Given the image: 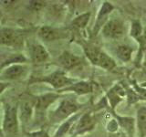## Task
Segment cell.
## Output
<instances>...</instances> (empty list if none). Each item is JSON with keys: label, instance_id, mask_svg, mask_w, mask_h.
<instances>
[{"label": "cell", "instance_id": "obj_1", "mask_svg": "<svg viewBox=\"0 0 146 137\" xmlns=\"http://www.w3.org/2000/svg\"><path fill=\"white\" fill-rule=\"evenodd\" d=\"M84 52L89 61L98 67H100L102 68L108 70H113L116 66V63L113 59L108 56L102 50H100L98 47L94 45L88 44L84 46Z\"/></svg>", "mask_w": 146, "mask_h": 137}, {"label": "cell", "instance_id": "obj_2", "mask_svg": "<svg viewBox=\"0 0 146 137\" xmlns=\"http://www.w3.org/2000/svg\"><path fill=\"white\" fill-rule=\"evenodd\" d=\"M18 109L7 104L5 107L2 131L7 135H16L18 132Z\"/></svg>", "mask_w": 146, "mask_h": 137}, {"label": "cell", "instance_id": "obj_3", "mask_svg": "<svg viewBox=\"0 0 146 137\" xmlns=\"http://www.w3.org/2000/svg\"><path fill=\"white\" fill-rule=\"evenodd\" d=\"M80 105L72 100H63L59 103L58 107L55 110L51 116V121L53 122H60L71 116L73 113L78 112Z\"/></svg>", "mask_w": 146, "mask_h": 137}, {"label": "cell", "instance_id": "obj_4", "mask_svg": "<svg viewBox=\"0 0 146 137\" xmlns=\"http://www.w3.org/2000/svg\"><path fill=\"white\" fill-rule=\"evenodd\" d=\"M38 81L47 82V83L54 87L55 89L63 90V89L67 88V87L72 85L73 83H75L76 80L74 79H70V77H68L64 71L57 70V71H54L53 73H51V74H49L48 76L42 78V79L38 80Z\"/></svg>", "mask_w": 146, "mask_h": 137}, {"label": "cell", "instance_id": "obj_5", "mask_svg": "<svg viewBox=\"0 0 146 137\" xmlns=\"http://www.w3.org/2000/svg\"><path fill=\"white\" fill-rule=\"evenodd\" d=\"M124 24L118 18L108 20L102 27V35L107 39H119L124 34Z\"/></svg>", "mask_w": 146, "mask_h": 137}, {"label": "cell", "instance_id": "obj_6", "mask_svg": "<svg viewBox=\"0 0 146 137\" xmlns=\"http://www.w3.org/2000/svg\"><path fill=\"white\" fill-rule=\"evenodd\" d=\"M27 67L23 64H13L3 68L1 71L2 80H14L24 77L27 73Z\"/></svg>", "mask_w": 146, "mask_h": 137}, {"label": "cell", "instance_id": "obj_7", "mask_svg": "<svg viewBox=\"0 0 146 137\" xmlns=\"http://www.w3.org/2000/svg\"><path fill=\"white\" fill-rule=\"evenodd\" d=\"M59 94L57 93H45L38 96L36 100V109L35 112L36 115L42 116L47 111L49 105H51L55 100L58 99Z\"/></svg>", "mask_w": 146, "mask_h": 137}, {"label": "cell", "instance_id": "obj_8", "mask_svg": "<svg viewBox=\"0 0 146 137\" xmlns=\"http://www.w3.org/2000/svg\"><path fill=\"white\" fill-rule=\"evenodd\" d=\"M36 109V102L31 99H24L21 100L18 107V117L22 123H27L34 113Z\"/></svg>", "mask_w": 146, "mask_h": 137}, {"label": "cell", "instance_id": "obj_9", "mask_svg": "<svg viewBox=\"0 0 146 137\" xmlns=\"http://www.w3.org/2000/svg\"><path fill=\"white\" fill-rule=\"evenodd\" d=\"M23 42V39L19 33H17L9 27H2L1 29V44L3 46L18 47Z\"/></svg>", "mask_w": 146, "mask_h": 137}, {"label": "cell", "instance_id": "obj_10", "mask_svg": "<svg viewBox=\"0 0 146 137\" xmlns=\"http://www.w3.org/2000/svg\"><path fill=\"white\" fill-rule=\"evenodd\" d=\"M58 62L65 70H71V68H74L80 65L82 59L81 58L76 56L75 54L68 51H64L58 58Z\"/></svg>", "mask_w": 146, "mask_h": 137}, {"label": "cell", "instance_id": "obj_11", "mask_svg": "<svg viewBox=\"0 0 146 137\" xmlns=\"http://www.w3.org/2000/svg\"><path fill=\"white\" fill-rule=\"evenodd\" d=\"M30 58L32 62L34 63H42L48 59V52L45 49L43 45L35 43L30 47Z\"/></svg>", "mask_w": 146, "mask_h": 137}, {"label": "cell", "instance_id": "obj_12", "mask_svg": "<svg viewBox=\"0 0 146 137\" xmlns=\"http://www.w3.org/2000/svg\"><path fill=\"white\" fill-rule=\"evenodd\" d=\"M95 124V121L93 117L90 113L83 114L74 126V132L76 134H81L84 132L91 130Z\"/></svg>", "mask_w": 146, "mask_h": 137}, {"label": "cell", "instance_id": "obj_13", "mask_svg": "<svg viewBox=\"0 0 146 137\" xmlns=\"http://www.w3.org/2000/svg\"><path fill=\"white\" fill-rule=\"evenodd\" d=\"M113 8H114V7L109 2H104L102 4V6L100 7V9L98 13L97 19H96L93 34H95V35L97 34V32L100 29V27H102V25L103 26L105 25V21L107 20L108 16L110 15V13L113 10Z\"/></svg>", "mask_w": 146, "mask_h": 137}, {"label": "cell", "instance_id": "obj_14", "mask_svg": "<svg viewBox=\"0 0 146 137\" xmlns=\"http://www.w3.org/2000/svg\"><path fill=\"white\" fill-rule=\"evenodd\" d=\"M60 91H73L78 95H85L92 92V84L88 81H79L60 90Z\"/></svg>", "mask_w": 146, "mask_h": 137}, {"label": "cell", "instance_id": "obj_15", "mask_svg": "<svg viewBox=\"0 0 146 137\" xmlns=\"http://www.w3.org/2000/svg\"><path fill=\"white\" fill-rule=\"evenodd\" d=\"M124 94H125L124 90L120 85H115L113 88H111L109 90L107 97L112 109L115 108L117 106V104L120 102H121L122 100L121 98L122 96H124Z\"/></svg>", "mask_w": 146, "mask_h": 137}, {"label": "cell", "instance_id": "obj_16", "mask_svg": "<svg viewBox=\"0 0 146 137\" xmlns=\"http://www.w3.org/2000/svg\"><path fill=\"white\" fill-rule=\"evenodd\" d=\"M38 35L43 41H47V42L53 41V40L59 38L58 32L55 29H53V27H48V26L41 27L40 29H38Z\"/></svg>", "mask_w": 146, "mask_h": 137}, {"label": "cell", "instance_id": "obj_17", "mask_svg": "<svg viewBox=\"0 0 146 137\" xmlns=\"http://www.w3.org/2000/svg\"><path fill=\"white\" fill-rule=\"evenodd\" d=\"M116 118L121 128L125 131L128 137H133L134 129H135L134 119L131 117H121V116H116Z\"/></svg>", "mask_w": 146, "mask_h": 137}, {"label": "cell", "instance_id": "obj_18", "mask_svg": "<svg viewBox=\"0 0 146 137\" xmlns=\"http://www.w3.org/2000/svg\"><path fill=\"white\" fill-rule=\"evenodd\" d=\"M137 126L141 137L146 136V107H141L137 112Z\"/></svg>", "mask_w": 146, "mask_h": 137}, {"label": "cell", "instance_id": "obj_19", "mask_svg": "<svg viewBox=\"0 0 146 137\" xmlns=\"http://www.w3.org/2000/svg\"><path fill=\"white\" fill-rule=\"evenodd\" d=\"M132 51H133V49L127 45H120L116 49L117 57L122 61H129L131 59Z\"/></svg>", "mask_w": 146, "mask_h": 137}, {"label": "cell", "instance_id": "obj_20", "mask_svg": "<svg viewBox=\"0 0 146 137\" xmlns=\"http://www.w3.org/2000/svg\"><path fill=\"white\" fill-rule=\"evenodd\" d=\"M90 18V13H84L81 14L79 17H75L74 19L72 20V26L76 27V29H82L86 27V26L88 25L89 20Z\"/></svg>", "mask_w": 146, "mask_h": 137}, {"label": "cell", "instance_id": "obj_21", "mask_svg": "<svg viewBox=\"0 0 146 137\" xmlns=\"http://www.w3.org/2000/svg\"><path fill=\"white\" fill-rule=\"evenodd\" d=\"M27 61L26 58L21 54H13L10 55V57L7 58L6 61H4L1 64V68H5V67L13 65V64H20Z\"/></svg>", "mask_w": 146, "mask_h": 137}, {"label": "cell", "instance_id": "obj_22", "mask_svg": "<svg viewBox=\"0 0 146 137\" xmlns=\"http://www.w3.org/2000/svg\"><path fill=\"white\" fill-rule=\"evenodd\" d=\"M79 115H75L74 117L70 118V120H67L63 124L58 128V130L57 132V134H55V137H63L66 134V132H68L70 130V128L72 126V124L74 123V121L77 120V118Z\"/></svg>", "mask_w": 146, "mask_h": 137}, {"label": "cell", "instance_id": "obj_23", "mask_svg": "<svg viewBox=\"0 0 146 137\" xmlns=\"http://www.w3.org/2000/svg\"><path fill=\"white\" fill-rule=\"evenodd\" d=\"M130 34L132 38H133L134 39H136L137 41L141 39V37L143 34V27H141L140 21L135 20V21L132 22Z\"/></svg>", "mask_w": 146, "mask_h": 137}, {"label": "cell", "instance_id": "obj_24", "mask_svg": "<svg viewBox=\"0 0 146 137\" xmlns=\"http://www.w3.org/2000/svg\"><path fill=\"white\" fill-rule=\"evenodd\" d=\"M27 137H49L48 134H47V132H45L43 130L27 132Z\"/></svg>", "mask_w": 146, "mask_h": 137}, {"label": "cell", "instance_id": "obj_25", "mask_svg": "<svg viewBox=\"0 0 146 137\" xmlns=\"http://www.w3.org/2000/svg\"><path fill=\"white\" fill-rule=\"evenodd\" d=\"M30 7L34 9V10H38V9L42 8L45 6V2L43 1H32L30 2Z\"/></svg>", "mask_w": 146, "mask_h": 137}, {"label": "cell", "instance_id": "obj_26", "mask_svg": "<svg viewBox=\"0 0 146 137\" xmlns=\"http://www.w3.org/2000/svg\"><path fill=\"white\" fill-rule=\"evenodd\" d=\"M138 42L140 43L141 48H146V30L143 31V34L141 37V39L138 40Z\"/></svg>", "mask_w": 146, "mask_h": 137}, {"label": "cell", "instance_id": "obj_27", "mask_svg": "<svg viewBox=\"0 0 146 137\" xmlns=\"http://www.w3.org/2000/svg\"><path fill=\"white\" fill-rule=\"evenodd\" d=\"M143 66H144V68H146V61H145V62H144V64H143Z\"/></svg>", "mask_w": 146, "mask_h": 137}, {"label": "cell", "instance_id": "obj_28", "mask_svg": "<svg viewBox=\"0 0 146 137\" xmlns=\"http://www.w3.org/2000/svg\"><path fill=\"white\" fill-rule=\"evenodd\" d=\"M82 137H90V136H82Z\"/></svg>", "mask_w": 146, "mask_h": 137}, {"label": "cell", "instance_id": "obj_29", "mask_svg": "<svg viewBox=\"0 0 146 137\" xmlns=\"http://www.w3.org/2000/svg\"><path fill=\"white\" fill-rule=\"evenodd\" d=\"M122 137H127V136H122Z\"/></svg>", "mask_w": 146, "mask_h": 137}]
</instances>
